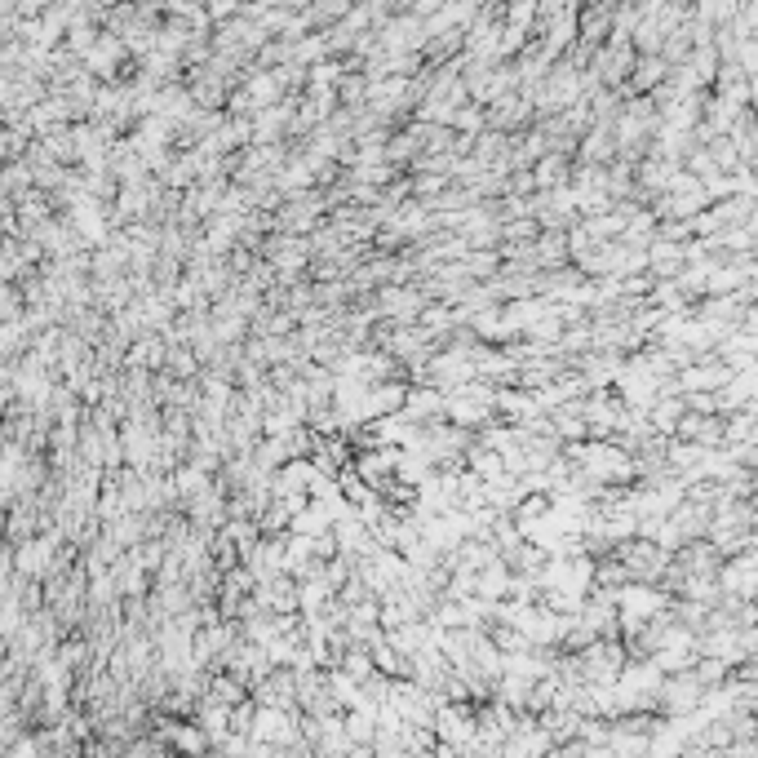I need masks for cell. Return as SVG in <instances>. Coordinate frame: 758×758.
I'll return each instance as SVG.
<instances>
[{
    "label": "cell",
    "instance_id": "obj_1",
    "mask_svg": "<svg viewBox=\"0 0 758 758\" xmlns=\"http://www.w3.org/2000/svg\"><path fill=\"white\" fill-rule=\"evenodd\" d=\"M621 417H626V408H621V399L612 391H590L586 404H581V422H586L590 444H608L621 430Z\"/></svg>",
    "mask_w": 758,
    "mask_h": 758
},
{
    "label": "cell",
    "instance_id": "obj_2",
    "mask_svg": "<svg viewBox=\"0 0 758 758\" xmlns=\"http://www.w3.org/2000/svg\"><path fill=\"white\" fill-rule=\"evenodd\" d=\"M373 306L386 324H417V315L426 311V297L413 284H382L373 293Z\"/></svg>",
    "mask_w": 758,
    "mask_h": 758
},
{
    "label": "cell",
    "instance_id": "obj_3",
    "mask_svg": "<svg viewBox=\"0 0 758 758\" xmlns=\"http://www.w3.org/2000/svg\"><path fill=\"white\" fill-rule=\"evenodd\" d=\"M484 120H488V129L501 133V138H515V133H524L532 125V102L519 94H501L497 102H488L484 107Z\"/></svg>",
    "mask_w": 758,
    "mask_h": 758
},
{
    "label": "cell",
    "instance_id": "obj_4",
    "mask_svg": "<svg viewBox=\"0 0 758 758\" xmlns=\"http://www.w3.org/2000/svg\"><path fill=\"white\" fill-rule=\"evenodd\" d=\"M714 581H719V594H723V599L750 603V599H754V550H750V555L723 559L719 572H714Z\"/></svg>",
    "mask_w": 758,
    "mask_h": 758
},
{
    "label": "cell",
    "instance_id": "obj_5",
    "mask_svg": "<svg viewBox=\"0 0 758 758\" xmlns=\"http://www.w3.org/2000/svg\"><path fill=\"white\" fill-rule=\"evenodd\" d=\"M404 391L408 382H373L364 386V399H360V422H382V417H395L404 408Z\"/></svg>",
    "mask_w": 758,
    "mask_h": 758
},
{
    "label": "cell",
    "instance_id": "obj_6",
    "mask_svg": "<svg viewBox=\"0 0 758 758\" xmlns=\"http://www.w3.org/2000/svg\"><path fill=\"white\" fill-rule=\"evenodd\" d=\"M745 408H754V368H745V373H732L723 391H714V413H719V417L745 413Z\"/></svg>",
    "mask_w": 758,
    "mask_h": 758
},
{
    "label": "cell",
    "instance_id": "obj_7",
    "mask_svg": "<svg viewBox=\"0 0 758 758\" xmlns=\"http://www.w3.org/2000/svg\"><path fill=\"white\" fill-rule=\"evenodd\" d=\"M532 266H537V271L568 266V240H563V231H541L537 240H532Z\"/></svg>",
    "mask_w": 758,
    "mask_h": 758
},
{
    "label": "cell",
    "instance_id": "obj_8",
    "mask_svg": "<svg viewBox=\"0 0 758 758\" xmlns=\"http://www.w3.org/2000/svg\"><path fill=\"white\" fill-rule=\"evenodd\" d=\"M528 173H532V187H537V191H559V187H568L572 160L568 156H541Z\"/></svg>",
    "mask_w": 758,
    "mask_h": 758
},
{
    "label": "cell",
    "instance_id": "obj_9",
    "mask_svg": "<svg viewBox=\"0 0 758 758\" xmlns=\"http://www.w3.org/2000/svg\"><path fill=\"white\" fill-rule=\"evenodd\" d=\"M679 417H683V399H679V395H661L657 404L648 408V426H652V435L674 439V426H679Z\"/></svg>",
    "mask_w": 758,
    "mask_h": 758
},
{
    "label": "cell",
    "instance_id": "obj_10",
    "mask_svg": "<svg viewBox=\"0 0 758 758\" xmlns=\"http://www.w3.org/2000/svg\"><path fill=\"white\" fill-rule=\"evenodd\" d=\"M506 586H510V568H506V563H488L484 572H475V599L501 603V599H506Z\"/></svg>",
    "mask_w": 758,
    "mask_h": 758
},
{
    "label": "cell",
    "instance_id": "obj_11",
    "mask_svg": "<svg viewBox=\"0 0 758 758\" xmlns=\"http://www.w3.org/2000/svg\"><path fill=\"white\" fill-rule=\"evenodd\" d=\"M218 532L231 541V550H235L240 559L249 555L253 546H258V524H253V519H227V524H222Z\"/></svg>",
    "mask_w": 758,
    "mask_h": 758
},
{
    "label": "cell",
    "instance_id": "obj_12",
    "mask_svg": "<svg viewBox=\"0 0 758 758\" xmlns=\"http://www.w3.org/2000/svg\"><path fill=\"white\" fill-rule=\"evenodd\" d=\"M741 444H754V408L723 417V448H741Z\"/></svg>",
    "mask_w": 758,
    "mask_h": 758
},
{
    "label": "cell",
    "instance_id": "obj_13",
    "mask_svg": "<svg viewBox=\"0 0 758 758\" xmlns=\"http://www.w3.org/2000/svg\"><path fill=\"white\" fill-rule=\"evenodd\" d=\"M541 235V227L532 218H519V222H501V244H532Z\"/></svg>",
    "mask_w": 758,
    "mask_h": 758
}]
</instances>
